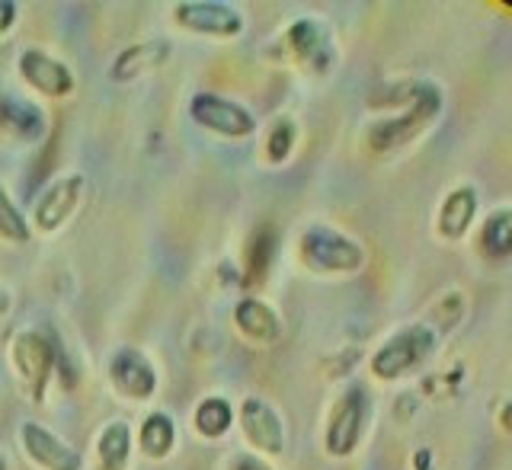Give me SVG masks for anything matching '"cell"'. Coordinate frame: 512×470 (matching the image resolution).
I'll return each instance as SVG.
<instances>
[{"mask_svg": "<svg viewBox=\"0 0 512 470\" xmlns=\"http://www.w3.org/2000/svg\"><path fill=\"white\" fill-rule=\"evenodd\" d=\"M0 135L32 148L48 135V112L26 96L0 93Z\"/></svg>", "mask_w": 512, "mask_h": 470, "instance_id": "obj_15", "label": "cell"}, {"mask_svg": "<svg viewBox=\"0 0 512 470\" xmlns=\"http://www.w3.org/2000/svg\"><path fill=\"white\" fill-rule=\"evenodd\" d=\"M234 423H237V410L224 394H208L196 403V410H192V429H196V435H202L205 442L224 439V435L234 429Z\"/></svg>", "mask_w": 512, "mask_h": 470, "instance_id": "obj_20", "label": "cell"}, {"mask_svg": "<svg viewBox=\"0 0 512 470\" xmlns=\"http://www.w3.org/2000/svg\"><path fill=\"white\" fill-rule=\"evenodd\" d=\"M10 365L16 371V378H20L29 391V397L42 400L48 378L55 375V365H58L55 343L42 330H20L10 339Z\"/></svg>", "mask_w": 512, "mask_h": 470, "instance_id": "obj_6", "label": "cell"}, {"mask_svg": "<svg viewBox=\"0 0 512 470\" xmlns=\"http://www.w3.org/2000/svg\"><path fill=\"white\" fill-rule=\"evenodd\" d=\"M480 215V192L471 183H455L452 189L439 199L436 208V234L445 243H458L464 240L477 224Z\"/></svg>", "mask_w": 512, "mask_h": 470, "instance_id": "obj_14", "label": "cell"}, {"mask_svg": "<svg viewBox=\"0 0 512 470\" xmlns=\"http://www.w3.org/2000/svg\"><path fill=\"white\" fill-rule=\"evenodd\" d=\"M384 106H394V112L368 125L365 148L388 157L410 148V144H416L439 125L445 112V90L432 77L400 80V84L391 87V96H384Z\"/></svg>", "mask_w": 512, "mask_h": 470, "instance_id": "obj_1", "label": "cell"}, {"mask_svg": "<svg viewBox=\"0 0 512 470\" xmlns=\"http://www.w3.org/2000/svg\"><path fill=\"white\" fill-rule=\"evenodd\" d=\"M231 320H234V330L253 346H276L285 333V323L276 307L256 295L240 298L231 311Z\"/></svg>", "mask_w": 512, "mask_h": 470, "instance_id": "obj_17", "label": "cell"}, {"mask_svg": "<svg viewBox=\"0 0 512 470\" xmlns=\"http://www.w3.org/2000/svg\"><path fill=\"white\" fill-rule=\"evenodd\" d=\"M106 378L122 400L128 403H144L157 394V368L141 349L122 346L112 352V359L106 365Z\"/></svg>", "mask_w": 512, "mask_h": 470, "instance_id": "obj_12", "label": "cell"}, {"mask_svg": "<svg viewBox=\"0 0 512 470\" xmlns=\"http://www.w3.org/2000/svg\"><path fill=\"white\" fill-rule=\"evenodd\" d=\"M132 448H135V432L125 419H112L100 429L93 442L96 451V470H125L132 461Z\"/></svg>", "mask_w": 512, "mask_h": 470, "instance_id": "obj_19", "label": "cell"}, {"mask_svg": "<svg viewBox=\"0 0 512 470\" xmlns=\"http://www.w3.org/2000/svg\"><path fill=\"white\" fill-rule=\"evenodd\" d=\"M189 119L199 128H205V132H212L218 138H231V141L250 138L256 128H260V122H256V116L244 103L228 100V96L212 93V90H199L192 96Z\"/></svg>", "mask_w": 512, "mask_h": 470, "instance_id": "obj_7", "label": "cell"}, {"mask_svg": "<svg viewBox=\"0 0 512 470\" xmlns=\"http://www.w3.org/2000/svg\"><path fill=\"white\" fill-rule=\"evenodd\" d=\"M298 148V125L292 119H276L263 141V157L272 167H282L292 151Z\"/></svg>", "mask_w": 512, "mask_h": 470, "instance_id": "obj_23", "label": "cell"}, {"mask_svg": "<svg viewBox=\"0 0 512 470\" xmlns=\"http://www.w3.org/2000/svg\"><path fill=\"white\" fill-rule=\"evenodd\" d=\"M368 426H372V394H368V387L362 381H352L336 394L327 413L324 451L336 461L352 458L362 448Z\"/></svg>", "mask_w": 512, "mask_h": 470, "instance_id": "obj_4", "label": "cell"}, {"mask_svg": "<svg viewBox=\"0 0 512 470\" xmlns=\"http://www.w3.org/2000/svg\"><path fill=\"white\" fill-rule=\"evenodd\" d=\"M442 346V330L432 320H413L388 333L368 355V371L381 384H397L416 375Z\"/></svg>", "mask_w": 512, "mask_h": 470, "instance_id": "obj_2", "label": "cell"}, {"mask_svg": "<svg viewBox=\"0 0 512 470\" xmlns=\"http://www.w3.org/2000/svg\"><path fill=\"white\" fill-rule=\"evenodd\" d=\"M276 55L288 61L292 68L311 77H327L336 68V42L333 32L317 16H298L292 20L282 36L276 39Z\"/></svg>", "mask_w": 512, "mask_h": 470, "instance_id": "obj_5", "label": "cell"}, {"mask_svg": "<svg viewBox=\"0 0 512 470\" xmlns=\"http://www.w3.org/2000/svg\"><path fill=\"white\" fill-rule=\"evenodd\" d=\"M173 58L170 39H141L125 45L122 52L109 61V80L112 84H132V80L160 71Z\"/></svg>", "mask_w": 512, "mask_h": 470, "instance_id": "obj_16", "label": "cell"}, {"mask_svg": "<svg viewBox=\"0 0 512 470\" xmlns=\"http://www.w3.org/2000/svg\"><path fill=\"white\" fill-rule=\"evenodd\" d=\"M135 442L141 448V455H148L151 461H164L170 451L176 448V423H173V416L164 413V410H151L148 416L141 419Z\"/></svg>", "mask_w": 512, "mask_h": 470, "instance_id": "obj_21", "label": "cell"}, {"mask_svg": "<svg viewBox=\"0 0 512 470\" xmlns=\"http://www.w3.org/2000/svg\"><path fill=\"white\" fill-rule=\"evenodd\" d=\"M477 250L490 263H509L512 259V202L496 205L477 224Z\"/></svg>", "mask_w": 512, "mask_h": 470, "instance_id": "obj_18", "label": "cell"}, {"mask_svg": "<svg viewBox=\"0 0 512 470\" xmlns=\"http://www.w3.org/2000/svg\"><path fill=\"white\" fill-rule=\"evenodd\" d=\"M0 470H10V464H7V458H4V451H0Z\"/></svg>", "mask_w": 512, "mask_h": 470, "instance_id": "obj_27", "label": "cell"}, {"mask_svg": "<svg viewBox=\"0 0 512 470\" xmlns=\"http://www.w3.org/2000/svg\"><path fill=\"white\" fill-rule=\"evenodd\" d=\"M16 71H20L23 84L32 93L48 96V100H64V96H71L77 87L71 64H64L61 58H55L52 52H45L39 45L23 48L20 58H16Z\"/></svg>", "mask_w": 512, "mask_h": 470, "instance_id": "obj_11", "label": "cell"}, {"mask_svg": "<svg viewBox=\"0 0 512 470\" xmlns=\"http://www.w3.org/2000/svg\"><path fill=\"white\" fill-rule=\"evenodd\" d=\"M10 307H13V295H10L4 285H0V317H7Z\"/></svg>", "mask_w": 512, "mask_h": 470, "instance_id": "obj_26", "label": "cell"}, {"mask_svg": "<svg viewBox=\"0 0 512 470\" xmlns=\"http://www.w3.org/2000/svg\"><path fill=\"white\" fill-rule=\"evenodd\" d=\"M16 16H20V7H16L13 0H0V39L16 26Z\"/></svg>", "mask_w": 512, "mask_h": 470, "instance_id": "obj_25", "label": "cell"}, {"mask_svg": "<svg viewBox=\"0 0 512 470\" xmlns=\"http://www.w3.org/2000/svg\"><path fill=\"white\" fill-rule=\"evenodd\" d=\"M234 410H237L240 435H244V442L250 445L253 455H260V458L285 455V442H288L285 439V423H282L279 410L272 407L266 397L247 394Z\"/></svg>", "mask_w": 512, "mask_h": 470, "instance_id": "obj_8", "label": "cell"}, {"mask_svg": "<svg viewBox=\"0 0 512 470\" xmlns=\"http://www.w3.org/2000/svg\"><path fill=\"white\" fill-rule=\"evenodd\" d=\"M224 470H276V467H272L266 458L253 455V451H237V455H231V461Z\"/></svg>", "mask_w": 512, "mask_h": 470, "instance_id": "obj_24", "label": "cell"}, {"mask_svg": "<svg viewBox=\"0 0 512 470\" xmlns=\"http://www.w3.org/2000/svg\"><path fill=\"white\" fill-rule=\"evenodd\" d=\"M173 23L208 39H237L247 29L244 16L221 0H180L173 4Z\"/></svg>", "mask_w": 512, "mask_h": 470, "instance_id": "obj_10", "label": "cell"}, {"mask_svg": "<svg viewBox=\"0 0 512 470\" xmlns=\"http://www.w3.org/2000/svg\"><path fill=\"white\" fill-rule=\"evenodd\" d=\"M84 189H87V176L84 173H64L58 180L48 183L36 205H32V231L39 234H55L61 231L64 224L71 221V215L77 212L80 199H84Z\"/></svg>", "mask_w": 512, "mask_h": 470, "instance_id": "obj_9", "label": "cell"}, {"mask_svg": "<svg viewBox=\"0 0 512 470\" xmlns=\"http://www.w3.org/2000/svg\"><path fill=\"white\" fill-rule=\"evenodd\" d=\"M298 263L311 275H356L368 263V250L359 237L314 221L298 234Z\"/></svg>", "mask_w": 512, "mask_h": 470, "instance_id": "obj_3", "label": "cell"}, {"mask_svg": "<svg viewBox=\"0 0 512 470\" xmlns=\"http://www.w3.org/2000/svg\"><path fill=\"white\" fill-rule=\"evenodd\" d=\"M0 237L7 243H29L32 240V224L26 221L23 208L16 205L10 189L0 183Z\"/></svg>", "mask_w": 512, "mask_h": 470, "instance_id": "obj_22", "label": "cell"}, {"mask_svg": "<svg viewBox=\"0 0 512 470\" xmlns=\"http://www.w3.org/2000/svg\"><path fill=\"white\" fill-rule=\"evenodd\" d=\"M20 445L23 455L39 470H84V458L74 445H68L48 426L36 419H23L20 423Z\"/></svg>", "mask_w": 512, "mask_h": 470, "instance_id": "obj_13", "label": "cell"}]
</instances>
